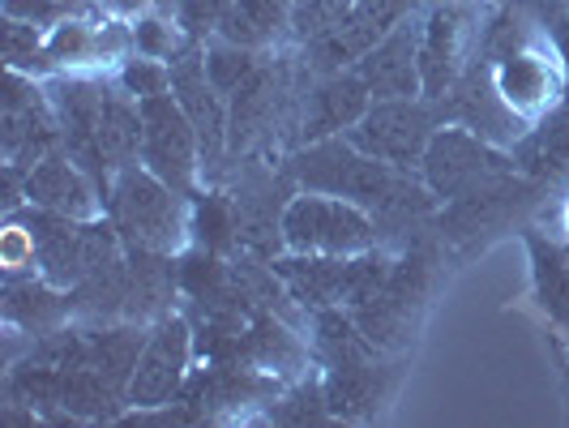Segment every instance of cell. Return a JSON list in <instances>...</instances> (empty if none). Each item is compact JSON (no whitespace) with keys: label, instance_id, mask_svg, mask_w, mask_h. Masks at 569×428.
<instances>
[{"label":"cell","instance_id":"1","mask_svg":"<svg viewBox=\"0 0 569 428\" xmlns=\"http://www.w3.org/2000/svg\"><path fill=\"white\" fill-rule=\"evenodd\" d=\"M296 171L305 185H313L321 193L356 198L365 206H381V210L411 189L399 180L395 163H381L365 150H356L351 142H317L313 150H305L296 159Z\"/></svg>","mask_w":569,"mask_h":428},{"label":"cell","instance_id":"2","mask_svg":"<svg viewBox=\"0 0 569 428\" xmlns=\"http://www.w3.org/2000/svg\"><path fill=\"white\" fill-rule=\"evenodd\" d=\"M30 249L52 283H82L112 261L116 240L108 228H78L69 223V215L48 210L30 219Z\"/></svg>","mask_w":569,"mask_h":428},{"label":"cell","instance_id":"3","mask_svg":"<svg viewBox=\"0 0 569 428\" xmlns=\"http://www.w3.org/2000/svg\"><path fill=\"white\" fill-rule=\"evenodd\" d=\"M425 176L428 189L437 198H462V193H476L485 185H497L510 176V163L506 155H497L492 146H485L471 133H458V129H446L437 133L425 150Z\"/></svg>","mask_w":569,"mask_h":428},{"label":"cell","instance_id":"4","mask_svg":"<svg viewBox=\"0 0 569 428\" xmlns=\"http://www.w3.org/2000/svg\"><path fill=\"white\" fill-rule=\"evenodd\" d=\"M347 142L372 155V159H381V163L411 168L432 142L428 138V112L411 99H386V103H377L356 120Z\"/></svg>","mask_w":569,"mask_h":428},{"label":"cell","instance_id":"5","mask_svg":"<svg viewBox=\"0 0 569 428\" xmlns=\"http://www.w3.org/2000/svg\"><path fill=\"white\" fill-rule=\"evenodd\" d=\"M116 223L120 231L146 249V253H159V249H171L176 236H180V210H176V198L168 189L146 176V171H124L120 185H116Z\"/></svg>","mask_w":569,"mask_h":428},{"label":"cell","instance_id":"6","mask_svg":"<svg viewBox=\"0 0 569 428\" xmlns=\"http://www.w3.org/2000/svg\"><path fill=\"white\" fill-rule=\"evenodd\" d=\"M283 236L309 253H356L372 240L369 219L347 201L300 198L287 206Z\"/></svg>","mask_w":569,"mask_h":428},{"label":"cell","instance_id":"7","mask_svg":"<svg viewBox=\"0 0 569 428\" xmlns=\"http://www.w3.org/2000/svg\"><path fill=\"white\" fill-rule=\"evenodd\" d=\"M142 150L154 176H163L171 189H184L193 176V155H198V129L180 99L150 94L142 99Z\"/></svg>","mask_w":569,"mask_h":428},{"label":"cell","instance_id":"8","mask_svg":"<svg viewBox=\"0 0 569 428\" xmlns=\"http://www.w3.org/2000/svg\"><path fill=\"white\" fill-rule=\"evenodd\" d=\"M411 4L416 0H356L351 13L342 18L339 27H330L326 34L313 39L317 64L330 69V64H347V60L356 57H369L372 48H377V39L395 27Z\"/></svg>","mask_w":569,"mask_h":428},{"label":"cell","instance_id":"9","mask_svg":"<svg viewBox=\"0 0 569 428\" xmlns=\"http://www.w3.org/2000/svg\"><path fill=\"white\" fill-rule=\"evenodd\" d=\"M184 356H189V330L184 321L168 317L150 342L138 356V369L129 377V399L142 402V407H159L171 399V390L180 386V369H184Z\"/></svg>","mask_w":569,"mask_h":428},{"label":"cell","instance_id":"10","mask_svg":"<svg viewBox=\"0 0 569 428\" xmlns=\"http://www.w3.org/2000/svg\"><path fill=\"white\" fill-rule=\"evenodd\" d=\"M360 78L386 99H411L420 90V30L399 27L360 60Z\"/></svg>","mask_w":569,"mask_h":428},{"label":"cell","instance_id":"11","mask_svg":"<svg viewBox=\"0 0 569 428\" xmlns=\"http://www.w3.org/2000/svg\"><path fill=\"white\" fill-rule=\"evenodd\" d=\"M99 112H103V90L94 86H64L60 90V116H64V142L73 163H82L86 171L103 176L112 168L103 142H99Z\"/></svg>","mask_w":569,"mask_h":428},{"label":"cell","instance_id":"12","mask_svg":"<svg viewBox=\"0 0 569 428\" xmlns=\"http://www.w3.org/2000/svg\"><path fill=\"white\" fill-rule=\"evenodd\" d=\"M369 112V82L365 78H330L309 94L305 103V138H326L339 133L347 125H356Z\"/></svg>","mask_w":569,"mask_h":428},{"label":"cell","instance_id":"13","mask_svg":"<svg viewBox=\"0 0 569 428\" xmlns=\"http://www.w3.org/2000/svg\"><path fill=\"white\" fill-rule=\"evenodd\" d=\"M171 86H176V94H180V108L189 112L193 129H198L201 150H206V155H219L228 120H223V103H219V94H214V82H210L206 64H201V60H180L176 73H171Z\"/></svg>","mask_w":569,"mask_h":428},{"label":"cell","instance_id":"14","mask_svg":"<svg viewBox=\"0 0 569 428\" xmlns=\"http://www.w3.org/2000/svg\"><path fill=\"white\" fill-rule=\"evenodd\" d=\"M52 142H57V133H52V120L43 112V103L13 78L9 82V99H4V146H9V155L34 159Z\"/></svg>","mask_w":569,"mask_h":428},{"label":"cell","instance_id":"15","mask_svg":"<svg viewBox=\"0 0 569 428\" xmlns=\"http://www.w3.org/2000/svg\"><path fill=\"white\" fill-rule=\"evenodd\" d=\"M458 9H437L420 30V82L428 99H441L458 64Z\"/></svg>","mask_w":569,"mask_h":428},{"label":"cell","instance_id":"16","mask_svg":"<svg viewBox=\"0 0 569 428\" xmlns=\"http://www.w3.org/2000/svg\"><path fill=\"white\" fill-rule=\"evenodd\" d=\"M27 193L30 201H39L43 210H57V215H86L94 206L82 171H73L69 163H60V159H43L39 168L30 171Z\"/></svg>","mask_w":569,"mask_h":428},{"label":"cell","instance_id":"17","mask_svg":"<svg viewBox=\"0 0 569 428\" xmlns=\"http://www.w3.org/2000/svg\"><path fill=\"white\" fill-rule=\"evenodd\" d=\"M522 198V189L510 185V180H497V185H485L476 193H462L455 198L450 215L441 219V228H450V236H471V231H485L492 228L497 219H506L513 201Z\"/></svg>","mask_w":569,"mask_h":428},{"label":"cell","instance_id":"18","mask_svg":"<svg viewBox=\"0 0 569 428\" xmlns=\"http://www.w3.org/2000/svg\"><path fill=\"white\" fill-rule=\"evenodd\" d=\"M142 108H133L124 94H108L103 90V112H99V142L108 163H124L133 159V150L142 142Z\"/></svg>","mask_w":569,"mask_h":428},{"label":"cell","instance_id":"19","mask_svg":"<svg viewBox=\"0 0 569 428\" xmlns=\"http://www.w3.org/2000/svg\"><path fill=\"white\" fill-rule=\"evenodd\" d=\"M86 365L82 369L103 372L112 386H120L124 377H133L138 356H142V335L133 330H108V335H86Z\"/></svg>","mask_w":569,"mask_h":428},{"label":"cell","instance_id":"20","mask_svg":"<svg viewBox=\"0 0 569 428\" xmlns=\"http://www.w3.org/2000/svg\"><path fill=\"white\" fill-rule=\"evenodd\" d=\"M279 27H283V0H231V9L223 13V39L240 48L266 43Z\"/></svg>","mask_w":569,"mask_h":428},{"label":"cell","instance_id":"21","mask_svg":"<svg viewBox=\"0 0 569 428\" xmlns=\"http://www.w3.org/2000/svg\"><path fill=\"white\" fill-rule=\"evenodd\" d=\"M518 163L531 176H561L569 171V112L552 116L543 129H536L518 146Z\"/></svg>","mask_w":569,"mask_h":428},{"label":"cell","instance_id":"22","mask_svg":"<svg viewBox=\"0 0 569 428\" xmlns=\"http://www.w3.org/2000/svg\"><path fill=\"white\" fill-rule=\"evenodd\" d=\"M274 108V78L266 69H253V78L240 86L236 94V116H231V138L236 142H249L257 133V125L270 116Z\"/></svg>","mask_w":569,"mask_h":428},{"label":"cell","instance_id":"23","mask_svg":"<svg viewBox=\"0 0 569 428\" xmlns=\"http://www.w3.org/2000/svg\"><path fill=\"white\" fill-rule=\"evenodd\" d=\"M536 253V279H540L543 309L557 317L561 326H569V261L552 249H543V240H531Z\"/></svg>","mask_w":569,"mask_h":428},{"label":"cell","instance_id":"24","mask_svg":"<svg viewBox=\"0 0 569 428\" xmlns=\"http://www.w3.org/2000/svg\"><path fill=\"white\" fill-rule=\"evenodd\" d=\"M4 313L13 317V321H22V326H39V321H52V317L64 313V300L34 283H9Z\"/></svg>","mask_w":569,"mask_h":428},{"label":"cell","instance_id":"25","mask_svg":"<svg viewBox=\"0 0 569 428\" xmlns=\"http://www.w3.org/2000/svg\"><path fill=\"white\" fill-rule=\"evenodd\" d=\"M543 90H548V73H543L540 60L531 57H510V64L501 69V94L510 99V103H536Z\"/></svg>","mask_w":569,"mask_h":428},{"label":"cell","instance_id":"26","mask_svg":"<svg viewBox=\"0 0 569 428\" xmlns=\"http://www.w3.org/2000/svg\"><path fill=\"white\" fill-rule=\"evenodd\" d=\"M317 330H321V347H326V351L339 360L342 369L369 356V347L360 342L356 326H351V321H347L342 313H321V326H317Z\"/></svg>","mask_w":569,"mask_h":428},{"label":"cell","instance_id":"27","mask_svg":"<svg viewBox=\"0 0 569 428\" xmlns=\"http://www.w3.org/2000/svg\"><path fill=\"white\" fill-rule=\"evenodd\" d=\"M326 402L335 407V411H360V407H369L377 402V386H372V372L356 369V365H347V369L330 381V395Z\"/></svg>","mask_w":569,"mask_h":428},{"label":"cell","instance_id":"28","mask_svg":"<svg viewBox=\"0 0 569 428\" xmlns=\"http://www.w3.org/2000/svg\"><path fill=\"white\" fill-rule=\"evenodd\" d=\"M206 73H210L214 90H240L253 78V60H249V52H240V43L236 48H214L206 57Z\"/></svg>","mask_w":569,"mask_h":428},{"label":"cell","instance_id":"29","mask_svg":"<svg viewBox=\"0 0 569 428\" xmlns=\"http://www.w3.org/2000/svg\"><path fill=\"white\" fill-rule=\"evenodd\" d=\"M351 4L356 0H305L300 13H296V30L305 39H317V34H326L330 27H339L342 18L351 13Z\"/></svg>","mask_w":569,"mask_h":428},{"label":"cell","instance_id":"30","mask_svg":"<svg viewBox=\"0 0 569 428\" xmlns=\"http://www.w3.org/2000/svg\"><path fill=\"white\" fill-rule=\"evenodd\" d=\"M4 52H9L13 64H30V60L39 57V34H34V27H22V18H13L4 27Z\"/></svg>","mask_w":569,"mask_h":428},{"label":"cell","instance_id":"31","mask_svg":"<svg viewBox=\"0 0 569 428\" xmlns=\"http://www.w3.org/2000/svg\"><path fill=\"white\" fill-rule=\"evenodd\" d=\"M171 82V73H163V69H154V64H133L129 73H124V86L133 90V94H142V99H150V94H163V86Z\"/></svg>","mask_w":569,"mask_h":428},{"label":"cell","instance_id":"32","mask_svg":"<svg viewBox=\"0 0 569 428\" xmlns=\"http://www.w3.org/2000/svg\"><path fill=\"white\" fill-rule=\"evenodd\" d=\"M180 9H184L189 30H201V27H210L214 18H223L231 9V0H180Z\"/></svg>","mask_w":569,"mask_h":428},{"label":"cell","instance_id":"33","mask_svg":"<svg viewBox=\"0 0 569 428\" xmlns=\"http://www.w3.org/2000/svg\"><path fill=\"white\" fill-rule=\"evenodd\" d=\"M4 9H9V18H52L57 13L52 0H4Z\"/></svg>","mask_w":569,"mask_h":428},{"label":"cell","instance_id":"34","mask_svg":"<svg viewBox=\"0 0 569 428\" xmlns=\"http://www.w3.org/2000/svg\"><path fill=\"white\" fill-rule=\"evenodd\" d=\"M557 39H561V52H566V64H569V13L557 18Z\"/></svg>","mask_w":569,"mask_h":428}]
</instances>
